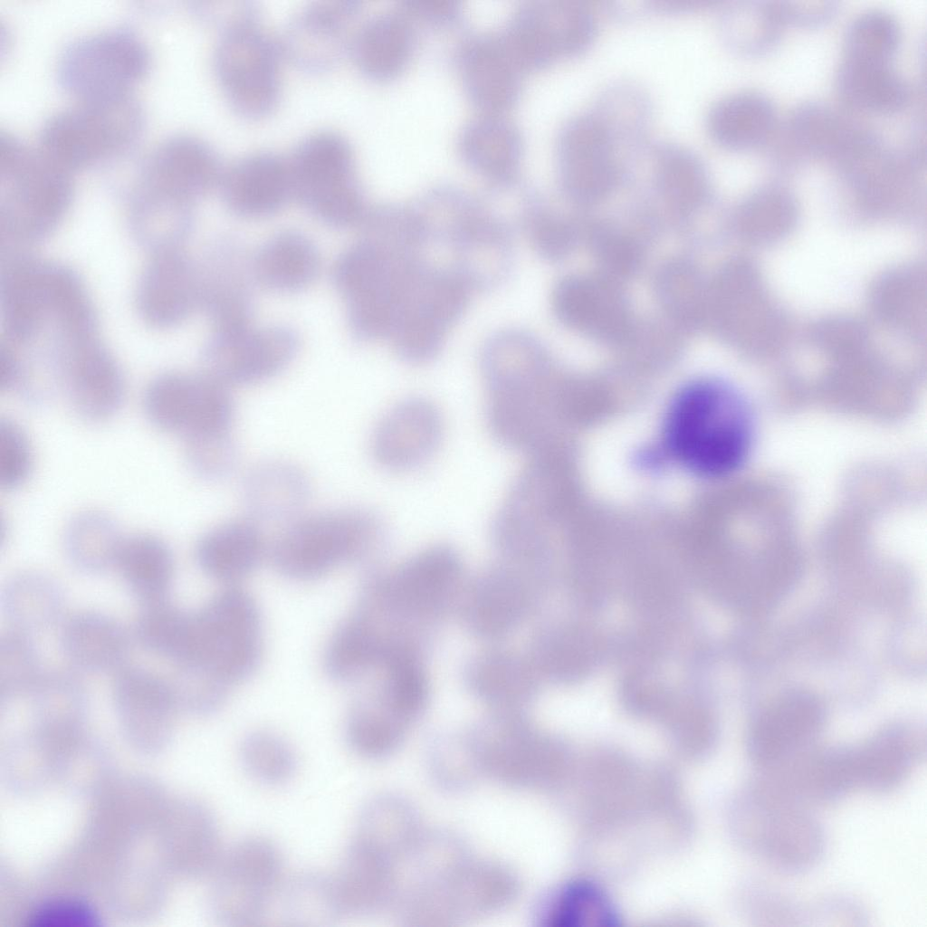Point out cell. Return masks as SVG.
Instances as JSON below:
<instances>
[{"instance_id": "obj_1", "label": "cell", "mask_w": 927, "mask_h": 927, "mask_svg": "<svg viewBox=\"0 0 927 927\" xmlns=\"http://www.w3.org/2000/svg\"><path fill=\"white\" fill-rule=\"evenodd\" d=\"M754 420L742 396L726 384L700 380L683 387L664 423L667 454L702 476L724 477L750 456Z\"/></svg>"}, {"instance_id": "obj_2", "label": "cell", "mask_w": 927, "mask_h": 927, "mask_svg": "<svg viewBox=\"0 0 927 927\" xmlns=\"http://www.w3.org/2000/svg\"><path fill=\"white\" fill-rule=\"evenodd\" d=\"M480 370L485 421L493 439L515 452H534L540 430V367L533 339L505 330L483 345Z\"/></svg>"}, {"instance_id": "obj_3", "label": "cell", "mask_w": 927, "mask_h": 927, "mask_svg": "<svg viewBox=\"0 0 927 927\" xmlns=\"http://www.w3.org/2000/svg\"><path fill=\"white\" fill-rule=\"evenodd\" d=\"M385 534L382 519L365 509L299 516L274 540L272 560L282 576L311 580L342 563L364 559L379 546Z\"/></svg>"}, {"instance_id": "obj_4", "label": "cell", "mask_w": 927, "mask_h": 927, "mask_svg": "<svg viewBox=\"0 0 927 927\" xmlns=\"http://www.w3.org/2000/svg\"><path fill=\"white\" fill-rule=\"evenodd\" d=\"M76 101L46 119L39 139V148L68 172L110 158L139 138L143 110L130 93Z\"/></svg>"}, {"instance_id": "obj_5", "label": "cell", "mask_w": 927, "mask_h": 927, "mask_svg": "<svg viewBox=\"0 0 927 927\" xmlns=\"http://www.w3.org/2000/svg\"><path fill=\"white\" fill-rule=\"evenodd\" d=\"M261 651L257 604L248 592L231 588L189 614L186 639L174 661L203 664L231 685L254 672Z\"/></svg>"}, {"instance_id": "obj_6", "label": "cell", "mask_w": 927, "mask_h": 927, "mask_svg": "<svg viewBox=\"0 0 927 927\" xmlns=\"http://www.w3.org/2000/svg\"><path fill=\"white\" fill-rule=\"evenodd\" d=\"M284 59L279 37L247 7L225 24L214 68L231 105L245 116L259 117L279 101Z\"/></svg>"}, {"instance_id": "obj_7", "label": "cell", "mask_w": 927, "mask_h": 927, "mask_svg": "<svg viewBox=\"0 0 927 927\" xmlns=\"http://www.w3.org/2000/svg\"><path fill=\"white\" fill-rule=\"evenodd\" d=\"M292 196L327 225L344 228L365 214L348 139L329 129L305 136L288 157Z\"/></svg>"}, {"instance_id": "obj_8", "label": "cell", "mask_w": 927, "mask_h": 927, "mask_svg": "<svg viewBox=\"0 0 927 927\" xmlns=\"http://www.w3.org/2000/svg\"><path fill=\"white\" fill-rule=\"evenodd\" d=\"M745 804L744 834L757 857L787 872L804 871L820 859L824 830L806 804L760 779Z\"/></svg>"}, {"instance_id": "obj_9", "label": "cell", "mask_w": 927, "mask_h": 927, "mask_svg": "<svg viewBox=\"0 0 927 927\" xmlns=\"http://www.w3.org/2000/svg\"><path fill=\"white\" fill-rule=\"evenodd\" d=\"M150 56L134 33L119 28L89 33L70 43L57 64L60 86L77 100L129 94L148 72Z\"/></svg>"}, {"instance_id": "obj_10", "label": "cell", "mask_w": 927, "mask_h": 927, "mask_svg": "<svg viewBox=\"0 0 927 927\" xmlns=\"http://www.w3.org/2000/svg\"><path fill=\"white\" fill-rule=\"evenodd\" d=\"M396 257L363 237L337 258L332 280L346 305L349 328L360 341L387 338L394 312Z\"/></svg>"}, {"instance_id": "obj_11", "label": "cell", "mask_w": 927, "mask_h": 927, "mask_svg": "<svg viewBox=\"0 0 927 927\" xmlns=\"http://www.w3.org/2000/svg\"><path fill=\"white\" fill-rule=\"evenodd\" d=\"M283 880L277 846L262 836L236 843L220 861L214 907L225 925L249 926L272 908Z\"/></svg>"}, {"instance_id": "obj_12", "label": "cell", "mask_w": 927, "mask_h": 927, "mask_svg": "<svg viewBox=\"0 0 927 927\" xmlns=\"http://www.w3.org/2000/svg\"><path fill=\"white\" fill-rule=\"evenodd\" d=\"M227 387L209 374L163 377L146 391L144 411L155 427L185 439L229 432L234 403Z\"/></svg>"}, {"instance_id": "obj_13", "label": "cell", "mask_w": 927, "mask_h": 927, "mask_svg": "<svg viewBox=\"0 0 927 927\" xmlns=\"http://www.w3.org/2000/svg\"><path fill=\"white\" fill-rule=\"evenodd\" d=\"M298 346L295 331L284 326L215 330L206 350L208 374L226 386L258 383L281 372Z\"/></svg>"}, {"instance_id": "obj_14", "label": "cell", "mask_w": 927, "mask_h": 927, "mask_svg": "<svg viewBox=\"0 0 927 927\" xmlns=\"http://www.w3.org/2000/svg\"><path fill=\"white\" fill-rule=\"evenodd\" d=\"M924 745L905 730L884 731L850 748L830 750L833 782L841 797L855 790L885 792L896 788L922 759Z\"/></svg>"}, {"instance_id": "obj_15", "label": "cell", "mask_w": 927, "mask_h": 927, "mask_svg": "<svg viewBox=\"0 0 927 927\" xmlns=\"http://www.w3.org/2000/svg\"><path fill=\"white\" fill-rule=\"evenodd\" d=\"M444 431L441 411L433 402L407 398L391 407L377 422L371 436V454L386 470L414 471L435 456Z\"/></svg>"}, {"instance_id": "obj_16", "label": "cell", "mask_w": 927, "mask_h": 927, "mask_svg": "<svg viewBox=\"0 0 927 927\" xmlns=\"http://www.w3.org/2000/svg\"><path fill=\"white\" fill-rule=\"evenodd\" d=\"M355 14V5L348 0H320L302 6L279 37L285 58L310 72L334 66L351 51Z\"/></svg>"}, {"instance_id": "obj_17", "label": "cell", "mask_w": 927, "mask_h": 927, "mask_svg": "<svg viewBox=\"0 0 927 927\" xmlns=\"http://www.w3.org/2000/svg\"><path fill=\"white\" fill-rule=\"evenodd\" d=\"M224 167L206 141L192 135H177L149 153L139 169V178L151 190L190 201L218 187Z\"/></svg>"}, {"instance_id": "obj_18", "label": "cell", "mask_w": 927, "mask_h": 927, "mask_svg": "<svg viewBox=\"0 0 927 927\" xmlns=\"http://www.w3.org/2000/svg\"><path fill=\"white\" fill-rule=\"evenodd\" d=\"M218 188L237 215H272L292 196L288 158L265 150L244 154L224 167Z\"/></svg>"}, {"instance_id": "obj_19", "label": "cell", "mask_w": 927, "mask_h": 927, "mask_svg": "<svg viewBox=\"0 0 927 927\" xmlns=\"http://www.w3.org/2000/svg\"><path fill=\"white\" fill-rule=\"evenodd\" d=\"M254 282L253 257L247 255L242 244L231 236L215 242L206 293L215 330L250 324Z\"/></svg>"}, {"instance_id": "obj_20", "label": "cell", "mask_w": 927, "mask_h": 927, "mask_svg": "<svg viewBox=\"0 0 927 927\" xmlns=\"http://www.w3.org/2000/svg\"><path fill=\"white\" fill-rule=\"evenodd\" d=\"M311 483L298 465L269 460L245 475L242 494L253 520L288 521L299 517L311 496Z\"/></svg>"}, {"instance_id": "obj_21", "label": "cell", "mask_w": 927, "mask_h": 927, "mask_svg": "<svg viewBox=\"0 0 927 927\" xmlns=\"http://www.w3.org/2000/svg\"><path fill=\"white\" fill-rule=\"evenodd\" d=\"M61 647L77 668L106 672L123 667L130 639L126 629L113 617L96 611L72 615L61 630Z\"/></svg>"}, {"instance_id": "obj_22", "label": "cell", "mask_w": 927, "mask_h": 927, "mask_svg": "<svg viewBox=\"0 0 927 927\" xmlns=\"http://www.w3.org/2000/svg\"><path fill=\"white\" fill-rule=\"evenodd\" d=\"M112 695L123 722L140 736L163 731L178 708L169 681L138 666L117 671Z\"/></svg>"}, {"instance_id": "obj_23", "label": "cell", "mask_w": 927, "mask_h": 927, "mask_svg": "<svg viewBox=\"0 0 927 927\" xmlns=\"http://www.w3.org/2000/svg\"><path fill=\"white\" fill-rule=\"evenodd\" d=\"M263 552V537L254 521L234 519L213 527L200 537L196 559L208 576L236 581L257 568Z\"/></svg>"}, {"instance_id": "obj_24", "label": "cell", "mask_w": 927, "mask_h": 927, "mask_svg": "<svg viewBox=\"0 0 927 927\" xmlns=\"http://www.w3.org/2000/svg\"><path fill=\"white\" fill-rule=\"evenodd\" d=\"M320 270L313 242L296 231H284L267 240L253 256L255 282L282 293L309 286Z\"/></svg>"}, {"instance_id": "obj_25", "label": "cell", "mask_w": 927, "mask_h": 927, "mask_svg": "<svg viewBox=\"0 0 927 927\" xmlns=\"http://www.w3.org/2000/svg\"><path fill=\"white\" fill-rule=\"evenodd\" d=\"M836 87L849 108L865 112H893L908 100L904 80L889 62L845 58L836 73Z\"/></svg>"}, {"instance_id": "obj_26", "label": "cell", "mask_w": 927, "mask_h": 927, "mask_svg": "<svg viewBox=\"0 0 927 927\" xmlns=\"http://www.w3.org/2000/svg\"><path fill=\"white\" fill-rule=\"evenodd\" d=\"M1 603L13 627L31 634L46 630L59 621L64 608V595L52 576L27 569L7 579Z\"/></svg>"}, {"instance_id": "obj_27", "label": "cell", "mask_w": 927, "mask_h": 927, "mask_svg": "<svg viewBox=\"0 0 927 927\" xmlns=\"http://www.w3.org/2000/svg\"><path fill=\"white\" fill-rule=\"evenodd\" d=\"M330 878L340 915L365 913L377 908L387 899L390 887V865L354 841Z\"/></svg>"}, {"instance_id": "obj_28", "label": "cell", "mask_w": 927, "mask_h": 927, "mask_svg": "<svg viewBox=\"0 0 927 927\" xmlns=\"http://www.w3.org/2000/svg\"><path fill=\"white\" fill-rule=\"evenodd\" d=\"M115 567L141 603L167 597L175 561L168 545L157 535L139 532L124 536Z\"/></svg>"}, {"instance_id": "obj_29", "label": "cell", "mask_w": 927, "mask_h": 927, "mask_svg": "<svg viewBox=\"0 0 927 927\" xmlns=\"http://www.w3.org/2000/svg\"><path fill=\"white\" fill-rule=\"evenodd\" d=\"M788 138L800 155L836 164L856 140L862 129L832 109L808 102L798 106L788 122Z\"/></svg>"}, {"instance_id": "obj_30", "label": "cell", "mask_w": 927, "mask_h": 927, "mask_svg": "<svg viewBox=\"0 0 927 927\" xmlns=\"http://www.w3.org/2000/svg\"><path fill=\"white\" fill-rule=\"evenodd\" d=\"M460 570L456 552L445 545L431 547L415 556L401 568L387 597L391 602L402 601L411 607L425 608L444 594Z\"/></svg>"}, {"instance_id": "obj_31", "label": "cell", "mask_w": 927, "mask_h": 927, "mask_svg": "<svg viewBox=\"0 0 927 927\" xmlns=\"http://www.w3.org/2000/svg\"><path fill=\"white\" fill-rule=\"evenodd\" d=\"M112 517L98 510L74 515L63 533V549L69 561L79 570L96 574L115 566L123 540Z\"/></svg>"}, {"instance_id": "obj_32", "label": "cell", "mask_w": 927, "mask_h": 927, "mask_svg": "<svg viewBox=\"0 0 927 927\" xmlns=\"http://www.w3.org/2000/svg\"><path fill=\"white\" fill-rule=\"evenodd\" d=\"M776 124L772 102L755 91L736 93L723 100L713 113V131L725 145L751 148L764 144Z\"/></svg>"}, {"instance_id": "obj_33", "label": "cell", "mask_w": 927, "mask_h": 927, "mask_svg": "<svg viewBox=\"0 0 927 927\" xmlns=\"http://www.w3.org/2000/svg\"><path fill=\"white\" fill-rule=\"evenodd\" d=\"M384 653L368 616L359 609L332 633L324 652V668L331 679L349 682L383 657Z\"/></svg>"}, {"instance_id": "obj_34", "label": "cell", "mask_w": 927, "mask_h": 927, "mask_svg": "<svg viewBox=\"0 0 927 927\" xmlns=\"http://www.w3.org/2000/svg\"><path fill=\"white\" fill-rule=\"evenodd\" d=\"M273 903L282 920L291 925H326L341 915L330 875L301 872L282 880Z\"/></svg>"}, {"instance_id": "obj_35", "label": "cell", "mask_w": 927, "mask_h": 927, "mask_svg": "<svg viewBox=\"0 0 927 927\" xmlns=\"http://www.w3.org/2000/svg\"><path fill=\"white\" fill-rule=\"evenodd\" d=\"M189 614L167 597L142 603L135 622L137 641L148 651L173 660L184 644Z\"/></svg>"}, {"instance_id": "obj_36", "label": "cell", "mask_w": 927, "mask_h": 927, "mask_svg": "<svg viewBox=\"0 0 927 927\" xmlns=\"http://www.w3.org/2000/svg\"><path fill=\"white\" fill-rule=\"evenodd\" d=\"M30 695L37 715L53 725L68 724L81 718L88 702L83 683L68 670L43 673Z\"/></svg>"}, {"instance_id": "obj_37", "label": "cell", "mask_w": 927, "mask_h": 927, "mask_svg": "<svg viewBox=\"0 0 927 927\" xmlns=\"http://www.w3.org/2000/svg\"><path fill=\"white\" fill-rule=\"evenodd\" d=\"M43 673L30 634L13 627L0 638V697L12 701L30 695Z\"/></svg>"}, {"instance_id": "obj_38", "label": "cell", "mask_w": 927, "mask_h": 927, "mask_svg": "<svg viewBox=\"0 0 927 927\" xmlns=\"http://www.w3.org/2000/svg\"><path fill=\"white\" fill-rule=\"evenodd\" d=\"M898 23L883 10H868L848 24L844 37L845 58L889 62L900 42Z\"/></svg>"}, {"instance_id": "obj_39", "label": "cell", "mask_w": 927, "mask_h": 927, "mask_svg": "<svg viewBox=\"0 0 927 927\" xmlns=\"http://www.w3.org/2000/svg\"><path fill=\"white\" fill-rule=\"evenodd\" d=\"M394 712L387 702L382 708L368 702L355 703L345 722V735L351 748L368 757L387 752L399 735Z\"/></svg>"}, {"instance_id": "obj_40", "label": "cell", "mask_w": 927, "mask_h": 927, "mask_svg": "<svg viewBox=\"0 0 927 927\" xmlns=\"http://www.w3.org/2000/svg\"><path fill=\"white\" fill-rule=\"evenodd\" d=\"M549 920L563 927L614 926L618 920L609 900L594 885L577 883L554 901Z\"/></svg>"}, {"instance_id": "obj_41", "label": "cell", "mask_w": 927, "mask_h": 927, "mask_svg": "<svg viewBox=\"0 0 927 927\" xmlns=\"http://www.w3.org/2000/svg\"><path fill=\"white\" fill-rule=\"evenodd\" d=\"M240 755L246 770L266 784L287 781L295 769V757L290 745L279 735L256 731L244 737Z\"/></svg>"}, {"instance_id": "obj_42", "label": "cell", "mask_w": 927, "mask_h": 927, "mask_svg": "<svg viewBox=\"0 0 927 927\" xmlns=\"http://www.w3.org/2000/svg\"><path fill=\"white\" fill-rule=\"evenodd\" d=\"M177 706L194 713L216 711L230 685L210 668L195 663H176L169 681Z\"/></svg>"}, {"instance_id": "obj_43", "label": "cell", "mask_w": 927, "mask_h": 927, "mask_svg": "<svg viewBox=\"0 0 927 927\" xmlns=\"http://www.w3.org/2000/svg\"><path fill=\"white\" fill-rule=\"evenodd\" d=\"M185 455L191 471L211 481L227 477L238 459L230 431L185 439Z\"/></svg>"}, {"instance_id": "obj_44", "label": "cell", "mask_w": 927, "mask_h": 927, "mask_svg": "<svg viewBox=\"0 0 927 927\" xmlns=\"http://www.w3.org/2000/svg\"><path fill=\"white\" fill-rule=\"evenodd\" d=\"M33 467V452L25 431L12 420L0 422V484L15 489L24 484Z\"/></svg>"}, {"instance_id": "obj_45", "label": "cell", "mask_w": 927, "mask_h": 927, "mask_svg": "<svg viewBox=\"0 0 927 927\" xmlns=\"http://www.w3.org/2000/svg\"><path fill=\"white\" fill-rule=\"evenodd\" d=\"M32 927H97L100 918L91 906L77 900H59L36 908L28 918Z\"/></svg>"}, {"instance_id": "obj_46", "label": "cell", "mask_w": 927, "mask_h": 927, "mask_svg": "<svg viewBox=\"0 0 927 927\" xmlns=\"http://www.w3.org/2000/svg\"><path fill=\"white\" fill-rule=\"evenodd\" d=\"M779 5L786 25H813L824 23L836 8L834 2L824 0L779 1Z\"/></svg>"}]
</instances>
